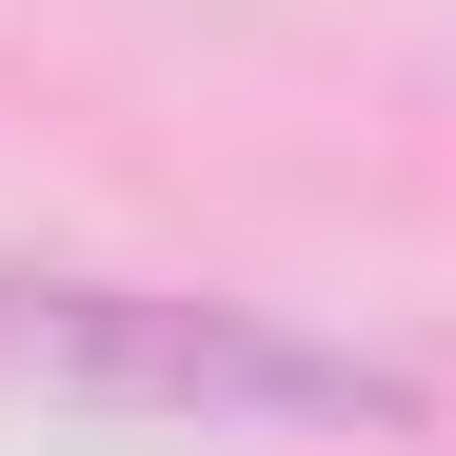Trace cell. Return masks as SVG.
I'll return each instance as SVG.
<instances>
[{
    "mask_svg": "<svg viewBox=\"0 0 456 456\" xmlns=\"http://www.w3.org/2000/svg\"><path fill=\"white\" fill-rule=\"evenodd\" d=\"M0 357L60 377L100 417H278V436H417V377L357 357V338H297L239 318V297H179V278H0Z\"/></svg>",
    "mask_w": 456,
    "mask_h": 456,
    "instance_id": "1",
    "label": "cell"
}]
</instances>
